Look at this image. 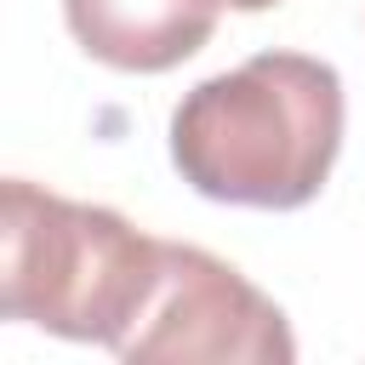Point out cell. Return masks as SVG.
<instances>
[{
    "instance_id": "cell-5",
    "label": "cell",
    "mask_w": 365,
    "mask_h": 365,
    "mask_svg": "<svg viewBox=\"0 0 365 365\" xmlns=\"http://www.w3.org/2000/svg\"><path fill=\"white\" fill-rule=\"evenodd\" d=\"M211 6H228V11H268V6H279V0H211Z\"/></svg>"
},
{
    "instance_id": "cell-3",
    "label": "cell",
    "mask_w": 365,
    "mask_h": 365,
    "mask_svg": "<svg viewBox=\"0 0 365 365\" xmlns=\"http://www.w3.org/2000/svg\"><path fill=\"white\" fill-rule=\"evenodd\" d=\"M114 354L125 365H291L297 336L234 262L160 240V279Z\"/></svg>"
},
{
    "instance_id": "cell-1",
    "label": "cell",
    "mask_w": 365,
    "mask_h": 365,
    "mask_svg": "<svg viewBox=\"0 0 365 365\" xmlns=\"http://www.w3.org/2000/svg\"><path fill=\"white\" fill-rule=\"evenodd\" d=\"M342 74L308 51H257L171 108V165L217 205L297 211L342 154Z\"/></svg>"
},
{
    "instance_id": "cell-2",
    "label": "cell",
    "mask_w": 365,
    "mask_h": 365,
    "mask_svg": "<svg viewBox=\"0 0 365 365\" xmlns=\"http://www.w3.org/2000/svg\"><path fill=\"white\" fill-rule=\"evenodd\" d=\"M160 279V240L108 205L63 200L29 177L0 188V308L68 342L108 354Z\"/></svg>"
},
{
    "instance_id": "cell-4",
    "label": "cell",
    "mask_w": 365,
    "mask_h": 365,
    "mask_svg": "<svg viewBox=\"0 0 365 365\" xmlns=\"http://www.w3.org/2000/svg\"><path fill=\"white\" fill-rule=\"evenodd\" d=\"M211 0H63L68 34L86 57L120 74H165L217 34Z\"/></svg>"
}]
</instances>
